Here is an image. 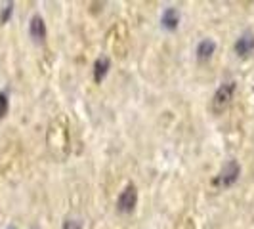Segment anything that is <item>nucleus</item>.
<instances>
[{
	"label": "nucleus",
	"instance_id": "6",
	"mask_svg": "<svg viewBox=\"0 0 254 229\" xmlns=\"http://www.w3.org/2000/svg\"><path fill=\"white\" fill-rule=\"evenodd\" d=\"M109 67H111L109 57L102 56V57H98V59H96V63H94V80H96L98 84H100L103 78L107 76V73H109Z\"/></svg>",
	"mask_w": 254,
	"mask_h": 229
},
{
	"label": "nucleus",
	"instance_id": "11",
	"mask_svg": "<svg viewBox=\"0 0 254 229\" xmlns=\"http://www.w3.org/2000/svg\"><path fill=\"white\" fill-rule=\"evenodd\" d=\"M64 229H82V226H80V222H76V220H67L64 224Z\"/></svg>",
	"mask_w": 254,
	"mask_h": 229
},
{
	"label": "nucleus",
	"instance_id": "12",
	"mask_svg": "<svg viewBox=\"0 0 254 229\" xmlns=\"http://www.w3.org/2000/svg\"><path fill=\"white\" fill-rule=\"evenodd\" d=\"M10 229H15V228H10Z\"/></svg>",
	"mask_w": 254,
	"mask_h": 229
},
{
	"label": "nucleus",
	"instance_id": "4",
	"mask_svg": "<svg viewBox=\"0 0 254 229\" xmlns=\"http://www.w3.org/2000/svg\"><path fill=\"white\" fill-rule=\"evenodd\" d=\"M29 33L37 42H42L46 38V23H44V19L40 15H33V19L29 23Z\"/></svg>",
	"mask_w": 254,
	"mask_h": 229
},
{
	"label": "nucleus",
	"instance_id": "7",
	"mask_svg": "<svg viewBox=\"0 0 254 229\" xmlns=\"http://www.w3.org/2000/svg\"><path fill=\"white\" fill-rule=\"evenodd\" d=\"M161 21H163V27L168 29V31H174L180 23V12L176 8H166L165 12H163V17H161Z\"/></svg>",
	"mask_w": 254,
	"mask_h": 229
},
{
	"label": "nucleus",
	"instance_id": "2",
	"mask_svg": "<svg viewBox=\"0 0 254 229\" xmlns=\"http://www.w3.org/2000/svg\"><path fill=\"white\" fill-rule=\"evenodd\" d=\"M138 204V191H136V185H127L125 191L119 195V201H117V208L123 212V214H128L136 208Z\"/></svg>",
	"mask_w": 254,
	"mask_h": 229
},
{
	"label": "nucleus",
	"instance_id": "3",
	"mask_svg": "<svg viewBox=\"0 0 254 229\" xmlns=\"http://www.w3.org/2000/svg\"><path fill=\"white\" fill-rule=\"evenodd\" d=\"M233 92H235V82H233V80L224 82V84L216 90V94H214V100H212L214 109H222V107H226V105L231 102V98H233Z\"/></svg>",
	"mask_w": 254,
	"mask_h": 229
},
{
	"label": "nucleus",
	"instance_id": "9",
	"mask_svg": "<svg viewBox=\"0 0 254 229\" xmlns=\"http://www.w3.org/2000/svg\"><path fill=\"white\" fill-rule=\"evenodd\" d=\"M8 107H10V100L4 92H0V118H4L8 113Z\"/></svg>",
	"mask_w": 254,
	"mask_h": 229
},
{
	"label": "nucleus",
	"instance_id": "10",
	"mask_svg": "<svg viewBox=\"0 0 254 229\" xmlns=\"http://www.w3.org/2000/svg\"><path fill=\"white\" fill-rule=\"evenodd\" d=\"M12 13H13V4L10 2V4H6V6H4V10H2V15H0V21H2V23H6V21L12 17Z\"/></svg>",
	"mask_w": 254,
	"mask_h": 229
},
{
	"label": "nucleus",
	"instance_id": "1",
	"mask_svg": "<svg viewBox=\"0 0 254 229\" xmlns=\"http://www.w3.org/2000/svg\"><path fill=\"white\" fill-rule=\"evenodd\" d=\"M239 174H241L239 165H237L235 161H229V163H226L224 168L220 170V174L216 176L214 183H216L218 187H229V185H233V183L239 179Z\"/></svg>",
	"mask_w": 254,
	"mask_h": 229
},
{
	"label": "nucleus",
	"instance_id": "8",
	"mask_svg": "<svg viewBox=\"0 0 254 229\" xmlns=\"http://www.w3.org/2000/svg\"><path fill=\"white\" fill-rule=\"evenodd\" d=\"M214 50H216V42L206 38L203 42H199V46H197V57H199L201 61H204V59H208V57L214 54Z\"/></svg>",
	"mask_w": 254,
	"mask_h": 229
},
{
	"label": "nucleus",
	"instance_id": "5",
	"mask_svg": "<svg viewBox=\"0 0 254 229\" xmlns=\"http://www.w3.org/2000/svg\"><path fill=\"white\" fill-rule=\"evenodd\" d=\"M254 50V35L253 33H245L239 37V40L235 42V52L239 56H247Z\"/></svg>",
	"mask_w": 254,
	"mask_h": 229
}]
</instances>
